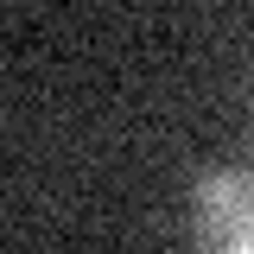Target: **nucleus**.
<instances>
[{
  "label": "nucleus",
  "instance_id": "1",
  "mask_svg": "<svg viewBox=\"0 0 254 254\" xmlns=\"http://www.w3.org/2000/svg\"><path fill=\"white\" fill-rule=\"evenodd\" d=\"M197 242L216 254H254V172H210L197 197Z\"/></svg>",
  "mask_w": 254,
  "mask_h": 254
}]
</instances>
